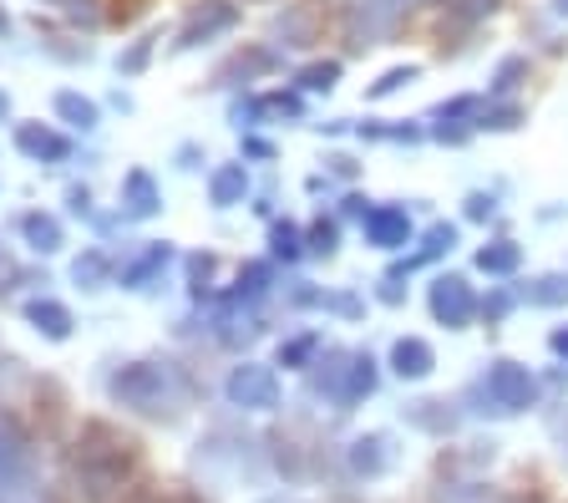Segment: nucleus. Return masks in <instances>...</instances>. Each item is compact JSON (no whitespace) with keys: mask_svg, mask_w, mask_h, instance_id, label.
<instances>
[{"mask_svg":"<svg viewBox=\"0 0 568 503\" xmlns=\"http://www.w3.org/2000/svg\"><path fill=\"white\" fill-rule=\"evenodd\" d=\"M132 479H138V443L106 422H87L77 443V489L87 493V503H112Z\"/></svg>","mask_w":568,"mask_h":503,"instance_id":"1","label":"nucleus"},{"mask_svg":"<svg viewBox=\"0 0 568 503\" xmlns=\"http://www.w3.org/2000/svg\"><path fill=\"white\" fill-rule=\"evenodd\" d=\"M106 392H112V402L142 412V418H178V408H183V382L163 361H128L106 376Z\"/></svg>","mask_w":568,"mask_h":503,"instance_id":"2","label":"nucleus"},{"mask_svg":"<svg viewBox=\"0 0 568 503\" xmlns=\"http://www.w3.org/2000/svg\"><path fill=\"white\" fill-rule=\"evenodd\" d=\"M412 11V0H351V11H345V37L351 47H381V41L396 37V26L406 21Z\"/></svg>","mask_w":568,"mask_h":503,"instance_id":"3","label":"nucleus"},{"mask_svg":"<svg viewBox=\"0 0 568 503\" xmlns=\"http://www.w3.org/2000/svg\"><path fill=\"white\" fill-rule=\"evenodd\" d=\"M473 396H483V402H493V412L513 418V412H528L532 408L538 386H532L528 366H518V361H493V366H487V376L473 386Z\"/></svg>","mask_w":568,"mask_h":503,"instance_id":"4","label":"nucleus"},{"mask_svg":"<svg viewBox=\"0 0 568 503\" xmlns=\"http://www.w3.org/2000/svg\"><path fill=\"white\" fill-rule=\"evenodd\" d=\"M31 473H36V453H31V437L26 427L0 408V489L6 493H21L31 489Z\"/></svg>","mask_w":568,"mask_h":503,"instance_id":"5","label":"nucleus"},{"mask_svg":"<svg viewBox=\"0 0 568 503\" xmlns=\"http://www.w3.org/2000/svg\"><path fill=\"white\" fill-rule=\"evenodd\" d=\"M229 402L244 412H270L280 408V376L270 372V366H260V361H244V366H234L224 382Z\"/></svg>","mask_w":568,"mask_h":503,"instance_id":"6","label":"nucleus"},{"mask_svg":"<svg viewBox=\"0 0 568 503\" xmlns=\"http://www.w3.org/2000/svg\"><path fill=\"white\" fill-rule=\"evenodd\" d=\"M432 315H437L447 331H462V325L477 315V295H473V285L462 275H442L437 285H432Z\"/></svg>","mask_w":568,"mask_h":503,"instance_id":"7","label":"nucleus"},{"mask_svg":"<svg viewBox=\"0 0 568 503\" xmlns=\"http://www.w3.org/2000/svg\"><path fill=\"white\" fill-rule=\"evenodd\" d=\"M239 21V11L229 6V0H203L199 11L183 21V37H178V51H193L203 47L209 37H219V31H229V26Z\"/></svg>","mask_w":568,"mask_h":503,"instance_id":"8","label":"nucleus"},{"mask_svg":"<svg viewBox=\"0 0 568 503\" xmlns=\"http://www.w3.org/2000/svg\"><path fill=\"white\" fill-rule=\"evenodd\" d=\"M366 240L376 244V250H402L406 240H412V219H406V209L396 204H381L366 214Z\"/></svg>","mask_w":568,"mask_h":503,"instance_id":"9","label":"nucleus"},{"mask_svg":"<svg viewBox=\"0 0 568 503\" xmlns=\"http://www.w3.org/2000/svg\"><path fill=\"white\" fill-rule=\"evenodd\" d=\"M432 366H437V351L426 346L422 335H402L390 346V372L402 376V382H422V376H432Z\"/></svg>","mask_w":568,"mask_h":503,"instance_id":"10","label":"nucleus"},{"mask_svg":"<svg viewBox=\"0 0 568 503\" xmlns=\"http://www.w3.org/2000/svg\"><path fill=\"white\" fill-rule=\"evenodd\" d=\"M390 437L386 432H366V437H355L351 443V473L355 479H381V473H386L390 467Z\"/></svg>","mask_w":568,"mask_h":503,"instance_id":"11","label":"nucleus"},{"mask_svg":"<svg viewBox=\"0 0 568 503\" xmlns=\"http://www.w3.org/2000/svg\"><path fill=\"white\" fill-rule=\"evenodd\" d=\"M376 392V361L371 356H351L341 372V386H335V408H355V402H366Z\"/></svg>","mask_w":568,"mask_h":503,"instance_id":"12","label":"nucleus"},{"mask_svg":"<svg viewBox=\"0 0 568 503\" xmlns=\"http://www.w3.org/2000/svg\"><path fill=\"white\" fill-rule=\"evenodd\" d=\"M16 148H21L26 158H47V163L71 158L67 138H61V132H51V128H41V122H21V128H16Z\"/></svg>","mask_w":568,"mask_h":503,"instance_id":"13","label":"nucleus"},{"mask_svg":"<svg viewBox=\"0 0 568 503\" xmlns=\"http://www.w3.org/2000/svg\"><path fill=\"white\" fill-rule=\"evenodd\" d=\"M26 321L47 335V341H67V335H71V311L61 305V300H47V295L26 300Z\"/></svg>","mask_w":568,"mask_h":503,"instance_id":"14","label":"nucleus"},{"mask_svg":"<svg viewBox=\"0 0 568 503\" xmlns=\"http://www.w3.org/2000/svg\"><path fill=\"white\" fill-rule=\"evenodd\" d=\"M274 67H280V57H274V51L248 47V51H234V57L219 67V77H213V82L234 87V77H264V72H274Z\"/></svg>","mask_w":568,"mask_h":503,"instance_id":"15","label":"nucleus"},{"mask_svg":"<svg viewBox=\"0 0 568 503\" xmlns=\"http://www.w3.org/2000/svg\"><path fill=\"white\" fill-rule=\"evenodd\" d=\"M158 204H163V199H158V183L148 179V173H128V179H122V209H128L132 219H153Z\"/></svg>","mask_w":568,"mask_h":503,"instance_id":"16","label":"nucleus"},{"mask_svg":"<svg viewBox=\"0 0 568 503\" xmlns=\"http://www.w3.org/2000/svg\"><path fill=\"white\" fill-rule=\"evenodd\" d=\"M244 189H248V179H244V163H224L219 173L209 179V199L219 209H229V204H239L244 199Z\"/></svg>","mask_w":568,"mask_h":503,"instance_id":"17","label":"nucleus"},{"mask_svg":"<svg viewBox=\"0 0 568 503\" xmlns=\"http://www.w3.org/2000/svg\"><path fill=\"white\" fill-rule=\"evenodd\" d=\"M21 234H26V244H31L36 254H57L61 250V224L51 214H26Z\"/></svg>","mask_w":568,"mask_h":503,"instance_id":"18","label":"nucleus"},{"mask_svg":"<svg viewBox=\"0 0 568 503\" xmlns=\"http://www.w3.org/2000/svg\"><path fill=\"white\" fill-rule=\"evenodd\" d=\"M57 118L67 122V128L92 132L97 128V102H87L82 92H57Z\"/></svg>","mask_w":568,"mask_h":503,"instance_id":"19","label":"nucleus"},{"mask_svg":"<svg viewBox=\"0 0 568 503\" xmlns=\"http://www.w3.org/2000/svg\"><path fill=\"white\" fill-rule=\"evenodd\" d=\"M518 260L523 254L513 240H497V244H483V250H477V270H487V275H513Z\"/></svg>","mask_w":568,"mask_h":503,"instance_id":"20","label":"nucleus"},{"mask_svg":"<svg viewBox=\"0 0 568 503\" xmlns=\"http://www.w3.org/2000/svg\"><path fill=\"white\" fill-rule=\"evenodd\" d=\"M106 275H112V260H106L102 250H82V260L71 264V280H77V285H87V290H102Z\"/></svg>","mask_w":568,"mask_h":503,"instance_id":"21","label":"nucleus"},{"mask_svg":"<svg viewBox=\"0 0 568 503\" xmlns=\"http://www.w3.org/2000/svg\"><path fill=\"white\" fill-rule=\"evenodd\" d=\"M163 264H168V244H153L142 260H132L128 270H122V285H128V290H148V280H153Z\"/></svg>","mask_w":568,"mask_h":503,"instance_id":"22","label":"nucleus"},{"mask_svg":"<svg viewBox=\"0 0 568 503\" xmlns=\"http://www.w3.org/2000/svg\"><path fill=\"white\" fill-rule=\"evenodd\" d=\"M452 244H457V229H452V224H437V229H426L422 250H416L412 260H406V270H412V264H426V260H437V254H447Z\"/></svg>","mask_w":568,"mask_h":503,"instance_id":"23","label":"nucleus"},{"mask_svg":"<svg viewBox=\"0 0 568 503\" xmlns=\"http://www.w3.org/2000/svg\"><path fill=\"white\" fill-rule=\"evenodd\" d=\"M412 427H426V432H447L452 427V412H447V402H412Z\"/></svg>","mask_w":568,"mask_h":503,"instance_id":"24","label":"nucleus"},{"mask_svg":"<svg viewBox=\"0 0 568 503\" xmlns=\"http://www.w3.org/2000/svg\"><path fill=\"white\" fill-rule=\"evenodd\" d=\"M528 300L532 305H564L568 300V275H538L528 285Z\"/></svg>","mask_w":568,"mask_h":503,"instance_id":"25","label":"nucleus"},{"mask_svg":"<svg viewBox=\"0 0 568 503\" xmlns=\"http://www.w3.org/2000/svg\"><path fill=\"white\" fill-rule=\"evenodd\" d=\"M310 31H315V26H310V16H305V11H284V16H280V26H274V37H280L284 47H305Z\"/></svg>","mask_w":568,"mask_h":503,"instance_id":"26","label":"nucleus"},{"mask_svg":"<svg viewBox=\"0 0 568 503\" xmlns=\"http://www.w3.org/2000/svg\"><path fill=\"white\" fill-rule=\"evenodd\" d=\"M335 82H341V61H315V67L300 72V87H305V92H331Z\"/></svg>","mask_w":568,"mask_h":503,"instance_id":"27","label":"nucleus"},{"mask_svg":"<svg viewBox=\"0 0 568 503\" xmlns=\"http://www.w3.org/2000/svg\"><path fill=\"white\" fill-rule=\"evenodd\" d=\"M315 346H320V335H295V341H284V346H280V366H310Z\"/></svg>","mask_w":568,"mask_h":503,"instance_id":"28","label":"nucleus"},{"mask_svg":"<svg viewBox=\"0 0 568 503\" xmlns=\"http://www.w3.org/2000/svg\"><path fill=\"white\" fill-rule=\"evenodd\" d=\"M528 77V61L523 57H508L503 67H497V77H493V92L503 97V92H518V82Z\"/></svg>","mask_w":568,"mask_h":503,"instance_id":"29","label":"nucleus"},{"mask_svg":"<svg viewBox=\"0 0 568 503\" xmlns=\"http://www.w3.org/2000/svg\"><path fill=\"white\" fill-rule=\"evenodd\" d=\"M270 280H274L270 264H248L244 275H239V300H244V295H264V290H270Z\"/></svg>","mask_w":568,"mask_h":503,"instance_id":"30","label":"nucleus"},{"mask_svg":"<svg viewBox=\"0 0 568 503\" xmlns=\"http://www.w3.org/2000/svg\"><path fill=\"white\" fill-rule=\"evenodd\" d=\"M335 244H341V229H335V224H325V219H320V224L310 229V254H325V260H331V254H335Z\"/></svg>","mask_w":568,"mask_h":503,"instance_id":"31","label":"nucleus"},{"mask_svg":"<svg viewBox=\"0 0 568 503\" xmlns=\"http://www.w3.org/2000/svg\"><path fill=\"white\" fill-rule=\"evenodd\" d=\"M497 0H452V16H457V26H473L483 21V16H493Z\"/></svg>","mask_w":568,"mask_h":503,"instance_id":"32","label":"nucleus"},{"mask_svg":"<svg viewBox=\"0 0 568 503\" xmlns=\"http://www.w3.org/2000/svg\"><path fill=\"white\" fill-rule=\"evenodd\" d=\"M153 41H158V37H142V41H138V47H132V51H128V57H118V72H122V77L142 72V67H148V57H153Z\"/></svg>","mask_w":568,"mask_h":503,"instance_id":"33","label":"nucleus"},{"mask_svg":"<svg viewBox=\"0 0 568 503\" xmlns=\"http://www.w3.org/2000/svg\"><path fill=\"white\" fill-rule=\"evenodd\" d=\"M270 240H274V254H284V260H295L300 254V229L295 224H274Z\"/></svg>","mask_w":568,"mask_h":503,"instance_id":"34","label":"nucleus"},{"mask_svg":"<svg viewBox=\"0 0 568 503\" xmlns=\"http://www.w3.org/2000/svg\"><path fill=\"white\" fill-rule=\"evenodd\" d=\"M209 280H213V254H193V260H189V290H193V295H203V290H209Z\"/></svg>","mask_w":568,"mask_h":503,"instance_id":"35","label":"nucleus"},{"mask_svg":"<svg viewBox=\"0 0 568 503\" xmlns=\"http://www.w3.org/2000/svg\"><path fill=\"white\" fill-rule=\"evenodd\" d=\"M406 82H416V67H396V72H386L376 87H371V97H390L396 87H406Z\"/></svg>","mask_w":568,"mask_h":503,"instance_id":"36","label":"nucleus"},{"mask_svg":"<svg viewBox=\"0 0 568 503\" xmlns=\"http://www.w3.org/2000/svg\"><path fill=\"white\" fill-rule=\"evenodd\" d=\"M518 122H523L518 108H493V112H483V128H493V132H508V128H518Z\"/></svg>","mask_w":568,"mask_h":503,"instance_id":"37","label":"nucleus"},{"mask_svg":"<svg viewBox=\"0 0 568 503\" xmlns=\"http://www.w3.org/2000/svg\"><path fill=\"white\" fill-rule=\"evenodd\" d=\"M51 6H61L67 16H77V21H87V26H97L102 21V11H97L92 0H51Z\"/></svg>","mask_w":568,"mask_h":503,"instance_id":"38","label":"nucleus"},{"mask_svg":"<svg viewBox=\"0 0 568 503\" xmlns=\"http://www.w3.org/2000/svg\"><path fill=\"white\" fill-rule=\"evenodd\" d=\"M508 311H513V295H508V290H497V295L483 305V315H487V321H503V315H508Z\"/></svg>","mask_w":568,"mask_h":503,"instance_id":"39","label":"nucleus"},{"mask_svg":"<svg viewBox=\"0 0 568 503\" xmlns=\"http://www.w3.org/2000/svg\"><path fill=\"white\" fill-rule=\"evenodd\" d=\"M493 214V199H487V193H473V199H467V219H487Z\"/></svg>","mask_w":568,"mask_h":503,"instance_id":"40","label":"nucleus"},{"mask_svg":"<svg viewBox=\"0 0 568 503\" xmlns=\"http://www.w3.org/2000/svg\"><path fill=\"white\" fill-rule=\"evenodd\" d=\"M402 295H406V290L396 285V275H390L386 285H381V300H386V305H402Z\"/></svg>","mask_w":568,"mask_h":503,"instance_id":"41","label":"nucleus"},{"mask_svg":"<svg viewBox=\"0 0 568 503\" xmlns=\"http://www.w3.org/2000/svg\"><path fill=\"white\" fill-rule=\"evenodd\" d=\"M67 199H71V209H77V214H82V209H87V204H92V193H87V189H71V193H67Z\"/></svg>","mask_w":568,"mask_h":503,"instance_id":"42","label":"nucleus"},{"mask_svg":"<svg viewBox=\"0 0 568 503\" xmlns=\"http://www.w3.org/2000/svg\"><path fill=\"white\" fill-rule=\"evenodd\" d=\"M493 503H544V499H532V493H503V499H493Z\"/></svg>","mask_w":568,"mask_h":503,"instance_id":"43","label":"nucleus"},{"mask_svg":"<svg viewBox=\"0 0 568 503\" xmlns=\"http://www.w3.org/2000/svg\"><path fill=\"white\" fill-rule=\"evenodd\" d=\"M554 351L568 361V331H554Z\"/></svg>","mask_w":568,"mask_h":503,"instance_id":"44","label":"nucleus"},{"mask_svg":"<svg viewBox=\"0 0 568 503\" xmlns=\"http://www.w3.org/2000/svg\"><path fill=\"white\" fill-rule=\"evenodd\" d=\"M554 11H558V16H568V0H554Z\"/></svg>","mask_w":568,"mask_h":503,"instance_id":"45","label":"nucleus"},{"mask_svg":"<svg viewBox=\"0 0 568 503\" xmlns=\"http://www.w3.org/2000/svg\"><path fill=\"white\" fill-rule=\"evenodd\" d=\"M6 31H11V21H6V11H0V37H6Z\"/></svg>","mask_w":568,"mask_h":503,"instance_id":"46","label":"nucleus"},{"mask_svg":"<svg viewBox=\"0 0 568 503\" xmlns=\"http://www.w3.org/2000/svg\"><path fill=\"white\" fill-rule=\"evenodd\" d=\"M6 112H11V102H6V97H0V118H6Z\"/></svg>","mask_w":568,"mask_h":503,"instance_id":"47","label":"nucleus"}]
</instances>
